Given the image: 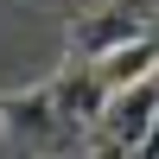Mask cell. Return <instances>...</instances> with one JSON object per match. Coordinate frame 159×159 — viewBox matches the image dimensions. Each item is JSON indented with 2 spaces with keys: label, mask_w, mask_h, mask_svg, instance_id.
<instances>
[{
  "label": "cell",
  "mask_w": 159,
  "mask_h": 159,
  "mask_svg": "<svg viewBox=\"0 0 159 159\" xmlns=\"http://www.w3.org/2000/svg\"><path fill=\"white\" fill-rule=\"evenodd\" d=\"M153 102H159V83H153V76H134V83L108 89L102 115L89 121V134H83V153H147Z\"/></svg>",
  "instance_id": "1"
},
{
  "label": "cell",
  "mask_w": 159,
  "mask_h": 159,
  "mask_svg": "<svg viewBox=\"0 0 159 159\" xmlns=\"http://www.w3.org/2000/svg\"><path fill=\"white\" fill-rule=\"evenodd\" d=\"M45 89H51V108H57V153H83V134L108 102V83L83 57H70V70H57V83H45Z\"/></svg>",
  "instance_id": "2"
},
{
  "label": "cell",
  "mask_w": 159,
  "mask_h": 159,
  "mask_svg": "<svg viewBox=\"0 0 159 159\" xmlns=\"http://www.w3.org/2000/svg\"><path fill=\"white\" fill-rule=\"evenodd\" d=\"M0 153H57V108H51V89H25V96L0 102Z\"/></svg>",
  "instance_id": "3"
},
{
  "label": "cell",
  "mask_w": 159,
  "mask_h": 159,
  "mask_svg": "<svg viewBox=\"0 0 159 159\" xmlns=\"http://www.w3.org/2000/svg\"><path fill=\"white\" fill-rule=\"evenodd\" d=\"M147 32V13L140 7H102V13H83V19L70 25V57H102L108 45H121V38Z\"/></svg>",
  "instance_id": "4"
},
{
  "label": "cell",
  "mask_w": 159,
  "mask_h": 159,
  "mask_svg": "<svg viewBox=\"0 0 159 159\" xmlns=\"http://www.w3.org/2000/svg\"><path fill=\"white\" fill-rule=\"evenodd\" d=\"M153 57H159L153 32H134V38H121V45H108L102 57H89V70L108 89H121V83H134V76H153Z\"/></svg>",
  "instance_id": "5"
},
{
  "label": "cell",
  "mask_w": 159,
  "mask_h": 159,
  "mask_svg": "<svg viewBox=\"0 0 159 159\" xmlns=\"http://www.w3.org/2000/svg\"><path fill=\"white\" fill-rule=\"evenodd\" d=\"M0 147H7V134H0Z\"/></svg>",
  "instance_id": "6"
}]
</instances>
